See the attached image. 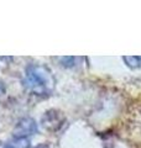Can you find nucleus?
Listing matches in <instances>:
<instances>
[{
  "label": "nucleus",
  "instance_id": "nucleus-1",
  "mask_svg": "<svg viewBox=\"0 0 141 148\" xmlns=\"http://www.w3.org/2000/svg\"><path fill=\"white\" fill-rule=\"evenodd\" d=\"M24 86L35 95L45 96L52 92L55 88V78L52 72L41 64H29L25 69Z\"/></svg>",
  "mask_w": 141,
  "mask_h": 148
},
{
  "label": "nucleus",
  "instance_id": "nucleus-2",
  "mask_svg": "<svg viewBox=\"0 0 141 148\" xmlns=\"http://www.w3.org/2000/svg\"><path fill=\"white\" fill-rule=\"evenodd\" d=\"M39 131L37 122L32 117H24L16 123L14 128V137L16 138H29Z\"/></svg>",
  "mask_w": 141,
  "mask_h": 148
},
{
  "label": "nucleus",
  "instance_id": "nucleus-3",
  "mask_svg": "<svg viewBox=\"0 0 141 148\" xmlns=\"http://www.w3.org/2000/svg\"><path fill=\"white\" fill-rule=\"evenodd\" d=\"M64 122L63 115L56 110H50L42 117V126L50 131H57Z\"/></svg>",
  "mask_w": 141,
  "mask_h": 148
},
{
  "label": "nucleus",
  "instance_id": "nucleus-4",
  "mask_svg": "<svg viewBox=\"0 0 141 148\" xmlns=\"http://www.w3.org/2000/svg\"><path fill=\"white\" fill-rule=\"evenodd\" d=\"M4 148H30L29 138H16L14 137L11 141L5 143Z\"/></svg>",
  "mask_w": 141,
  "mask_h": 148
},
{
  "label": "nucleus",
  "instance_id": "nucleus-5",
  "mask_svg": "<svg viewBox=\"0 0 141 148\" xmlns=\"http://www.w3.org/2000/svg\"><path fill=\"white\" fill-rule=\"evenodd\" d=\"M123 61L131 69H138L141 67V57H124Z\"/></svg>",
  "mask_w": 141,
  "mask_h": 148
},
{
  "label": "nucleus",
  "instance_id": "nucleus-6",
  "mask_svg": "<svg viewBox=\"0 0 141 148\" xmlns=\"http://www.w3.org/2000/svg\"><path fill=\"white\" fill-rule=\"evenodd\" d=\"M4 92H5V86H4V85L1 84V83H0V96H1V95L4 94Z\"/></svg>",
  "mask_w": 141,
  "mask_h": 148
},
{
  "label": "nucleus",
  "instance_id": "nucleus-7",
  "mask_svg": "<svg viewBox=\"0 0 141 148\" xmlns=\"http://www.w3.org/2000/svg\"><path fill=\"white\" fill-rule=\"evenodd\" d=\"M35 148H48V146H46V145H39V146L35 147Z\"/></svg>",
  "mask_w": 141,
  "mask_h": 148
}]
</instances>
